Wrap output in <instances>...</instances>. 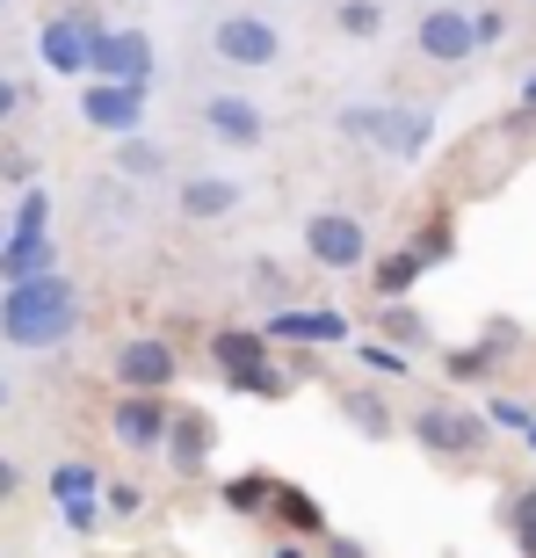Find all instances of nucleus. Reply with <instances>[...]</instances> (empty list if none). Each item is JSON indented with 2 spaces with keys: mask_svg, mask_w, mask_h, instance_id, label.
<instances>
[{
  "mask_svg": "<svg viewBox=\"0 0 536 558\" xmlns=\"http://www.w3.org/2000/svg\"><path fill=\"white\" fill-rule=\"evenodd\" d=\"M341 414H349L363 435H392V414H385V399H377V392H349V399H341Z\"/></svg>",
  "mask_w": 536,
  "mask_h": 558,
  "instance_id": "nucleus-19",
  "label": "nucleus"
},
{
  "mask_svg": "<svg viewBox=\"0 0 536 558\" xmlns=\"http://www.w3.org/2000/svg\"><path fill=\"white\" fill-rule=\"evenodd\" d=\"M305 254L319 262V269H363V254H370V232H363V218H349V210H319V218H305Z\"/></svg>",
  "mask_w": 536,
  "mask_h": 558,
  "instance_id": "nucleus-3",
  "label": "nucleus"
},
{
  "mask_svg": "<svg viewBox=\"0 0 536 558\" xmlns=\"http://www.w3.org/2000/svg\"><path fill=\"white\" fill-rule=\"evenodd\" d=\"M333 22H341V37H377V29H385L377 0H341V8H333Z\"/></svg>",
  "mask_w": 536,
  "mask_h": 558,
  "instance_id": "nucleus-21",
  "label": "nucleus"
},
{
  "mask_svg": "<svg viewBox=\"0 0 536 558\" xmlns=\"http://www.w3.org/2000/svg\"><path fill=\"white\" fill-rule=\"evenodd\" d=\"M174 371H182V363H174V349H167V341H153V333H138V341H124V349H117V385H124V392H167V385H174Z\"/></svg>",
  "mask_w": 536,
  "mask_h": 558,
  "instance_id": "nucleus-8",
  "label": "nucleus"
},
{
  "mask_svg": "<svg viewBox=\"0 0 536 558\" xmlns=\"http://www.w3.org/2000/svg\"><path fill=\"white\" fill-rule=\"evenodd\" d=\"M210 355H218V371H226L232 385H247V392H261V399H283L290 392V377L268 371V341H261V333L226 327L218 341H210Z\"/></svg>",
  "mask_w": 536,
  "mask_h": 558,
  "instance_id": "nucleus-2",
  "label": "nucleus"
},
{
  "mask_svg": "<svg viewBox=\"0 0 536 558\" xmlns=\"http://www.w3.org/2000/svg\"><path fill=\"white\" fill-rule=\"evenodd\" d=\"M44 210H51V196H44V189H29V196H22V210H15V226H8V232H44Z\"/></svg>",
  "mask_w": 536,
  "mask_h": 558,
  "instance_id": "nucleus-26",
  "label": "nucleus"
},
{
  "mask_svg": "<svg viewBox=\"0 0 536 558\" xmlns=\"http://www.w3.org/2000/svg\"><path fill=\"white\" fill-rule=\"evenodd\" d=\"M268 333L276 341H349V319H333V312H276Z\"/></svg>",
  "mask_w": 536,
  "mask_h": 558,
  "instance_id": "nucleus-16",
  "label": "nucleus"
},
{
  "mask_svg": "<svg viewBox=\"0 0 536 558\" xmlns=\"http://www.w3.org/2000/svg\"><path fill=\"white\" fill-rule=\"evenodd\" d=\"M160 450H174V464H204L210 421L204 414H174V421H167V442H160Z\"/></svg>",
  "mask_w": 536,
  "mask_h": 558,
  "instance_id": "nucleus-17",
  "label": "nucleus"
},
{
  "mask_svg": "<svg viewBox=\"0 0 536 558\" xmlns=\"http://www.w3.org/2000/svg\"><path fill=\"white\" fill-rule=\"evenodd\" d=\"M276 500V486H268V472H247L226 486V508H240V515H254V508H268Z\"/></svg>",
  "mask_w": 536,
  "mask_h": 558,
  "instance_id": "nucleus-20",
  "label": "nucleus"
},
{
  "mask_svg": "<svg viewBox=\"0 0 536 558\" xmlns=\"http://www.w3.org/2000/svg\"><path fill=\"white\" fill-rule=\"evenodd\" d=\"M240 196L247 189L232 174H196V182H182V218H226V210H240Z\"/></svg>",
  "mask_w": 536,
  "mask_h": 558,
  "instance_id": "nucleus-14",
  "label": "nucleus"
},
{
  "mask_svg": "<svg viewBox=\"0 0 536 558\" xmlns=\"http://www.w3.org/2000/svg\"><path fill=\"white\" fill-rule=\"evenodd\" d=\"M478 371H486V355H478V349H456L450 355V377H478Z\"/></svg>",
  "mask_w": 536,
  "mask_h": 558,
  "instance_id": "nucleus-29",
  "label": "nucleus"
},
{
  "mask_svg": "<svg viewBox=\"0 0 536 558\" xmlns=\"http://www.w3.org/2000/svg\"><path fill=\"white\" fill-rule=\"evenodd\" d=\"M472 29H478V44H494V37H500V29H508V22H500V15H494V8H478V22H472Z\"/></svg>",
  "mask_w": 536,
  "mask_h": 558,
  "instance_id": "nucleus-30",
  "label": "nucleus"
},
{
  "mask_svg": "<svg viewBox=\"0 0 536 558\" xmlns=\"http://www.w3.org/2000/svg\"><path fill=\"white\" fill-rule=\"evenodd\" d=\"M59 247L44 240V232H8L0 240V283H29V276H51Z\"/></svg>",
  "mask_w": 536,
  "mask_h": 558,
  "instance_id": "nucleus-12",
  "label": "nucleus"
},
{
  "mask_svg": "<svg viewBox=\"0 0 536 558\" xmlns=\"http://www.w3.org/2000/svg\"><path fill=\"white\" fill-rule=\"evenodd\" d=\"M0 240H8V232H0Z\"/></svg>",
  "mask_w": 536,
  "mask_h": 558,
  "instance_id": "nucleus-39",
  "label": "nucleus"
},
{
  "mask_svg": "<svg viewBox=\"0 0 536 558\" xmlns=\"http://www.w3.org/2000/svg\"><path fill=\"white\" fill-rule=\"evenodd\" d=\"M210 51H218L226 65H240V73H261V65L283 59V37H276L261 15H218V29H210Z\"/></svg>",
  "mask_w": 536,
  "mask_h": 558,
  "instance_id": "nucleus-4",
  "label": "nucleus"
},
{
  "mask_svg": "<svg viewBox=\"0 0 536 558\" xmlns=\"http://www.w3.org/2000/svg\"><path fill=\"white\" fill-rule=\"evenodd\" d=\"M385 341H392V349H421V319H413L406 305H392L385 312Z\"/></svg>",
  "mask_w": 536,
  "mask_h": 558,
  "instance_id": "nucleus-25",
  "label": "nucleus"
},
{
  "mask_svg": "<svg viewBox=\"0 0 536 558\" xmlns=\"http://www.w3.org/2000/svg\"><path fill=\"white\" fill-rule=\"evenodd\" d=\"M355 355H363V363H370L377 377H406V371H413V363H406V355L392 349V341H363V349H355Z\"/></svg>",
  "mask_w": 536,
  "mask_h": 558,
  "instance_id": "nucleus-24",
  "label": "nucleus"
},
{
  "mask_svg": "<svg viewBox=\"0 0 536 558\" xmlns=\"http://www.w3.org/2000/svg\"><path fill=\"white\" fill-rule=\"evenodd\" d=\"M428 131H435L428 109H385V131H377V145H385V153H399V160H413V153L428 145Z\"/></svg>",
  "mask_w": 536,
  "mask_h": 558,
  "instance_id": "nucleus-15",
  "label": "nucleus"
},
{
  "mask_svg": "<svg viewBox=\"0 0 536 558\" xmlns=\"http://www.w3.org/2000/svg\"><path fill=\"white\" fill-rule=\"evenodd\" d=\"M167 407H160V392H124V407H117V421H109V428H117V442H124V450H160L167 442Z\"/></svg>",
  "mask_w": 536,
  "mask_h": 558,
  "instance_id": "nucleus-11",
  "label": "nucleus"
},
{
  "mask_svg": "<svg viewBox=\"0 0 536 558\" xmlns=\"http://www.w3.org/2000/svg\"><path fill=\"white\" fill-rule=\"evenodd\" d=\"M522 435H529V442H536V421H529V428H522Z\"/></svg>",
  "mask_w": 536,
  "mask_h": 558,
  "instance_id": "nucleus-37",
  "label": "nucleus"
},
{
  "mask_svg": "<svg viewBox=\"0 0 536 558\" xmlns=\"http://www.w3.org/2000/svg\"><path fill=\"white\" fill-rule=\"evenodd\" d=\"M73 327H81V298L59 269L29 276V283H0V333L15 349H59Z\"/></svg>",
  "mask_w": 536,
  "mask_h": 558,
  "instance_id": "nucleus-1",
  "label": "nucleus"
},
{
  "mask_svg": "<svg viewBox=\"0 0 536 558\" xmlns=\"http://www.w3.org/2000/svg\"><path fill=\"white\" fill-rule=\"evenodd\" d=\"M413 442L435 457H472L478 442H486V421L464 414V407H421L413 414Z\"/></svg>",
  "mask_w": 536,
  "mask_h": 558,
  "instance_id": "nucleus-7",
  "label": "nucleus"
},
{
  "mask_svg": "<svg viewBox=\"0 0 536 558\" xmlns=\"http://www.w3.org/2000/svg\"><path fill=\"white\" fill-rule=\"evenodd\" d=\"M95 464H59V472H51V500H59V508H87V500H95Z\"/></svg>",
  "mask_w": 536,
  "mask_h": 558,
  "instance_id": "nucleus-18",
  "label": "nucleus"
},
{
  "mask_svg": "<svg viewBox=\"0 0 536 558\" xmlns=\"http://www.w3.org/2000/svg\"><path fill=\"white\" fill-rule=\"evenodd\" d=\"M117 160H124V174H160V167H167V153H160V145H153V138H138V131H131V138H124V153H117Z\"/></svg>",
  "mask_w": 536,
  "mask_h": 558,
  "instance_id": "nucleus-22",
  "label": "nucleus"
},
{
  "mask_svg": "<svg viewBox=\"0 0 536 558\" xmlns=\"http://www.w3.org/2000/svg\"><path fill=\"white\" fill-rule=\"evenodd\" d=\"M22 109V95H15V81H8V73H0V124H8V117H15Z\"/></svg>",
  "mask_w": 536,
  "mask_h": 558,
  "instance_id": "nucleus-31",
  "label": "nucleus"
},
{
  "mask_svg": "<svg viewBox=\"0 0 536 558\" xmlns=\"http://www.w3.org/2000/svg\"><path fill=\"white\" fill-rule=\"evenodd\" d=\"M413 276H421V254H392V262H385V269H377V290H385V298H399V290L413 283Z\"/></svg>",
  "mask_w": 536,
  "mask_h": 558,
  "instance_id": "nucleus-23",
  "label": "nucleus"
},
{
  "mask_svg": "<svg viewBox=\"0 0 536 558\" xmlns=\"http://www.w3.org/2000/svg\"><path fill=\"white\" fill-rule=\"evenodd\" d=\"M81 117L95 131H117V138H131V131L145 124V87H117V81H95L81 95Z\"/></svg>",
  "mask_w": 536,
  "mask_h": 558,
  "instance_id": "nucleus-10",
  "label": "nucleus"
},
{
  "mask_svg": "<svg viewBox=\"0 0 536 558\" xmlns=\"http://www.w3.org/2000/svg\"><path fill=\"white\" fill-rule=\"evenodd\" d=\"M486 421H500V428H529V407H515V399H494V414H486Z\"/></svg>",
  "mask_w": 536,
  "mask_h": 558,
  "instance_id": "nucleus-28",
  "label": "nucleus"
},
{
  "mask_svg": "<svg viewBox=\"0 0 536 558\" xmlns=\"http://www.w3.org/2000/svg\"><path fill=\"white\" fill-rule=\"evenodd\" d=\"M333 558H363V551H355V544H333Z\"/></svg>",
  "mask_w": 536,
  "mask_h": 558,
  "instance_id": "nucleus-34",
  "label": "nucleus"
},
{
  "mask_svg": "<svg viewBox=\"0 0 536 558\" xmlns=\"http://www.w3.org/2000/svg\"><path fill=\"white\" fill-rule=\"evenodd\" d=\"M204 124H210V138H226V145H261V109L240 102V95H210Z\"/></svg>",
  "mask_w": 536,
  "mask_h": 558,
  "instance_id": "nucleus-13",
  "label": "nucleus"
},
{
  "mask_svg": "<svg viewBox=\"0 0 536 558\" xmlns=\"http://www.w3.org/2000/svg\"><path fill=\"white\" fill-rule=\"evenodd\" d=\"M95 37H102V22H95V8H73V15H51L44 22V65L51 73H87V51H95Z\"/></svg>",
  "mask_w": 536,
  "mask_h": 558,
  "instance_id": "nucleus-6",
  "label": "nucleus"
},
{
  "mask_svg": "<svg viewBox=\"0 0 536 558\" xmlns=\"http://www.w3.org/2000/svg\"><path fill=\"white\" fill-rule=\"evenodd\" d=\"M0 8H8V0H0Z\"/></svg>",
  "mask_w": 536,
  "mask_h": 558,
  "instance_id": "nucleus-38",
  "label": "nucleus"
},
{
  "mask_svg": "<svg viewBox=\"0 0 536 558\" xmlns=\"http://www.w3.org/2000/svg\"><path fill=\"white\" fill-rule=\"evenodd\" d=\"M515 537H522V551L536 558V494H522V500H515Z\"/></svg>",
  "mask_w": 536,
  "mask_h": 558,
  "instance_id": "nucleus-27",
  "label": "nucleus"
},
{
  "mask_svg": "<svg viewBox=\"0 0 536 558\" xmlns=\"http://www.w3.org/2000/svg\"><path fill=\"white\" fill-rule=\"evenodd\" d=\"M522 102H529V109H536V73H529V81H522Z\"/></svg>",
  "mask_w": 536,
  "mask_h": 558,
  "instance_id": "nucleus-33",
  "label": "nucleus"
},
{
  "mask_svg": "<svg viewBox=\"0 0 536 558\" xmlns=\"http://www.w3.org/2000/svg\"><path fill=\"white\" fill-rule=\"evenodd\" d=\"M87 73H102L117 87H145L153 81V37L145 29H102L95 51H87Z\"/></svg>",
  "mask_w": 536,
  "mask_h": 558,
  "instance_id": "nucleus-5",
  "label": "nucleus"
},
{
  "mask_svg": "<svg viewBox=\"0 0 536 558\" xmlns=\"http://www.w3.org/2000/svg\"><path fill=\"white\" fill-rule=\"evenodd\" d=\"M15 486H22V472L8 464V457H0V500H15Z\"/></svg>",
  "mask_w": 536,
  "mask_h": 558,
  "instance_id": "nucleus-32",
  "label": "nucleus"
},
{
  "mask_svg": "<svg viewBox=\"0 0 536 558\" xmlns=\"http://www.w3.org/2000/svg\"><path fill=\"white\" fill-rule=\"evenodd\" d=\"M276 558H305V551H276Z\"/></svg>",
  "mask_w": 536,
  "mask_h": 558,
  "instance_id": "nucleus-36",
  "label": "nucleus"
},
{
  "mask_svg": "<svg viewBox=\"0 0 536 558\" xmlns=\"http://www.w3.org/2000/svg\"><path fill=\"white\" fill-rule=\"evenodd\" d=\"M0 407H8V377H0Z\"/></svg>",
  "mask_w": 536,
  "mask_h": 558,
  "instance_id": "nucleus-35",
  "label": "nucleus"
},
{
  "mask_svg": "<svg viewBox=\"0 0 536 558\" xmlns=\"http://www.w3.org/2000/svg\"><path fill=\"white\" fill-rule=\"evenodd\" d=\"M413 44H421L435 65H456V59H472V51H478V29H472L464 8H428L421 29H413Z\"/></svg>",
  "mask_w": 536,
  "mask_h": 558,
  "instance_id": "nucleus-9",
  "label": "nucleus"
}]
</instances>
